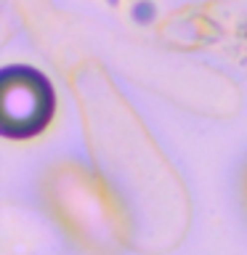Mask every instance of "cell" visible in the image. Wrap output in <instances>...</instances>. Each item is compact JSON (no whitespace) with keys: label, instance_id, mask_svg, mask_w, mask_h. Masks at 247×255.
I'll use <instances>...</instances> for the list:
<instances>
[{"label":"cell","instance_id":"6da1fadb","mask_svg":"<svg viewBox=\"0 0 247 255\" xmlns=\"http://www.w3.org/2000/svg\"><path fill=\"white\" fill-rule=\"evenodd\" d=\"M56 96L45 75L32 67H8L0 77V123L11 138H29L45 130Z\"/></svg>","mask_w":247,"mask_h":255}]
</instances>
